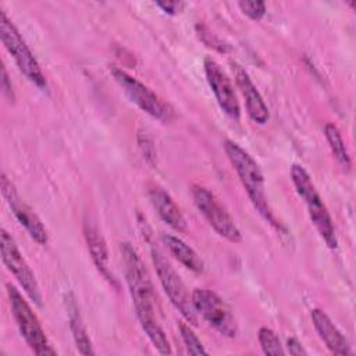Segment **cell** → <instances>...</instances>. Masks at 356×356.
Here are the masks:
<instances>
[{"mask_svg": "<svg viewBox=\"0 0 356 356\" xmlns=\"http://www.w3.org/2000/svg\"><path fill=\"white\" fill-rule=\"evenodd\" d=\"M120 250L124 263L125 281L138 321L153 346L161 355H170L171 345L157 318V298L149 271L138 252L128 242L121 243Z\"/></svg>", "mask_w": 356, "mask_h": 356, "instance_id": "cell-1", "label": "cell"}, {"mask_svg": "<svg viewBox=\"0 0 356 356\" xmlns=\"http://www.w3.org/2000/svg\"><path fill=\"white\" fill-rule=\"evenodd\" d=\"M224 152L235 170L249 200L257 213L275 229H282L281 224L275 218L266 195L264 175L257 161L236 142L227 139L224 142Z\"/></svg>", "mask_w": 356, "mask_h": 356, "instance_id": "cell-2", "label": "cell"}, {"mask_svg": "<svg viewBox=\"0 0 356 356\" xmlns=\"http://www.w3.org/2000/svg\"><path fill=\"white\" fill-rule=\"evenodd\" d=\"M291 179L296 189V193L305 202L309 217L313 225L316 227L318 235L323 238V241L330 249H337L338 239L331 214L327 206L324 204L321 196L318 195L309 172L300 164H293L291 167Z\"/></svg>", "mask_w": 356, "mask_h": 356, "instance_id": "cell-3", "label": "cell"}, {"mask_svg": "<svg viewBox=\"0 0 356 356\" xmlns=\"http://www.w3.org/2000/svg\"><path fill=\"white\" fill-rule=\"evenodd\" d=\"M6 288L13 317L15 320L21 337L31 348V350L39 356L57 355L56 349L49 342L39 318L36 317V314L33 313L22 293L11 284H7Z\"/></svg>", "mask_w": 356, "mask_h": 356, "instance_id": "cell-4", "label": "cell"}, {"mask_svg": "<svg viewBox=\"0 0 356 356\" xmlns=\"http://www.w3.org/2000/svg\"><path fill=\"white\" fill-rule=\"evenodd\" d=\"M0 36L6 50L14 58L21 74L40 90H47V79L40 68V64L28 47L17 26L3 10L0 13Z\"/></svg>", "mask_w": 356, "mask_h": 356, "instance_id": "cell-5", "label": "cell"}, {"mask_svg": "<svg viewBox=\"0 0 356 356\" xmlns=\"http://www.w3.org/2000/svg\"><path fill=\"white\" fill-rule=\"evenodd\" d=\"M150 257L156 268L159 281L170 302L189 324H197V316L192 305V296H189L184 281L170 264V261L165 259L163 252L153 243H150Z\"/></svg>", "mask_w": 356, "mask_h": 356, "instance_id": "cell-6", "label": "cell"}, {"mask_svg": "<svg viewBox=\"0 0 356 356\" xmlns=\"http://www.w3.org/2000/svg\"><path fill=\"white\" fill-rule=\"evenodd\" d=\"M110 72L114 81L127 95V97L142 111L161 122H170L174 118V108L159 95H156L149 86H146L120 67L113 65L110 68Z\"/></svg>", "mask_w": 356, "mask_h": 356, "instance_id": "cell-7", "label": "cell"}, {"mask_svg": "<svg viewBox=\"0 0 356 356\" xmlns=\"http://www.w3.org/2000/svg\"><path fill=\"white\" fill-rule=\"evenodd\" d=\"M191 195L199 213L220 236L232 243L242 241V234L234 218L210 189L202 185H192Z\"/></svg>", "mask_w": 356, "mask_h": 356, "instance_id": "cell-8", "label": "cell"}, {"mask_svg": "<svg viewBox=\"0 0 356 356\" xmlns=\"http://www.w3.org/2000/svg\"><path fill=\"white\" fill-rule=\"evenodd\" d=\"M192 305L196 314H200L217 332L227 338H235L238 334L236 320L229 306L213 291L196 288L192 292Z\"/></svg>", "mask_w": 356, "mask_h": 356, "instance_id": "cell-9", "label": "cell"}, {"mask_svg": "<svg viewBox=\"0 0 356 356\" xmlns=\"http://www.w3.org/2000/svg\"><path fill=\"white\" fill-rule=\"evenodd\" d=\"M0 248H1V260L7 267V270L18 281V284L21 285L26 296L38 307H42L43 306L42 292L35 278V274L32 273L31 267L28 266L26 260L19 252L14 238L4 228H1V234H0Z\"/></svg>", "mask_w": 356, "mask_h": 356, "instance_id": "cell-10", "label": "cell"}, {"mask_svg": "<svg viewBox=\"0 0 356 356\" xmlns=\"http://www.w3.org/2000/svg\"><path fill=\"white\" fill-rule=\"evenodd\" d=\"M203 68L206 81L214 93V97L220 106V108L232 120H239L241 117V107L231 82V78L222 70V67L213 58L204 57Z\"/></svg>", "mask_w": 356, "mask_h": 356, "instance_id": "cell-11", "label": "cell"}, {"mask_svg": "<svg viewBox=\"0 0 356 356\" xmlns=\"http://www.w3.org/2000/svg\"><path fill=\"white\" fill-rule=\"evenodd\" d=\"M1 195L6 199L13 214L15 216L18 222L25 228V231L29 234V236L36 243L46 245L49 236H47V231H46L44 225L42 224V221L36 216V213L24 202V199H21L14 184L8 179L6 172L1 174Z\"/></svg>", "mask_w": 356, "mask_h": 356, "instance_id": "cell-12", "label": "cell"}, {"mask_svg": "<svg viewBox=\"0 0 356 356\" xmlns=\"http://www.w3.org/2000/svg\"><path fill=\"white\" fill-rule=\"evenodd\" d=\"M234 76H235L236 86L245 100V107H246L248 115L250 117V120L253 122L264 125L270 118L268 107H267L263 96L257 90L256 85L253 83L252 78L238 64H234Z\"/></svg>", "mask_w": 356, "mask_h": 356, "instance_id": "cell-13", "label": "cell"}, {"mask_svg": "<svg viewBox=\"0 0 356 356\" xmlns=\"http://www.w3.org/2000/svg\"><path fill=\"white\" fill-rule=\"evenodd\" d=\"M310 317L316 332L318 334L320 339L325 343L330 352L341 356L352 355V349L348 339L324 310L313 309L310 312Z\"/></svg>", "mask_w": 356, "mask_h": 356, "instance_id": "cell-14", "label": "cell"}, {"mask_svg": "<svg viewBox=\"0 0 356 356\" xmlns=\"http://www.w3.org/2000/svg\"><path fill=\"white\" fill-rule=\"evenodd\" d=\"M147 197L159 214V217L172 229L182 232L186 229V220L181 211V209L177 206L174 199L170 196V193L163 189L159 185H150L147 188Z\"/></svg>", "mask_w": 356, "mask_h": 356, "instance_id": "cell-15", "label": "cell"}, {"mask_svg": "<svg viewBox=\"0 0 356 356\" xmlns=\"http://www.w3.org/2000/svg\"><path fill=\"white\" fill-rule=\"evenodd\" d=\"M83 236H85V241H86V245H88V250L90 253V257H92L96 268L99 270V273L111 285L118 288V281L115 280V277L113 275V273L108 267L107 243H106L102 232L96 227V224L92 222L88 218H85V221H83Z\"/></svg>", "mask_w": 356, "mask_h": 356, "instance_id": "cell-16", "label": "cell"}, {"mask_svg": "<svg viewBox=\"0 0 356 356\" xmlns=\"http://www.w3.org/2000/svg\"><path fill=\"white\" fill-rule=\"evenodd\" d=\"M65 309H67V316H68V325L75 342V346L78 352L83 356H90L95 355L92 341L88 335L86 325L82 320V316L79 313L78 305L75 302V298L72 293H68L65 296Z\"/></svg>", "mask_w": 356, "mask_h": 356, "instance_id": "cell-17", "label": "cell"}, {"mask_svg": "<svg viewBox=\"0 0 356 356\" xmlns=\"http://www.w3.org/2000/svg\"><path fill=\"white\" fill-rule=\"evenodd\" d=\"M161 241L165 245V248L168 249V252L171 253V256H174V259H177L184 267H186L191 271L197 273V274L203 273L204 263H203L202 257L195 252L193 248H191L188 243H185L181 238L168 235V234H163Z\"/></svg>", "mask_w": 356, "mask_h": 356, "instance_id": "cell-18", "label": "cell"}, {"mask_svg": "<svg viewBox=\"0 0 356 356\" xmlns=\"http://www.w3.org/2000/svg\"><path fill=\"white\" fill-rule=\"evenodd\" d=\"M324 136L327 139V143H328L331 153H332L334 159L337 160V163L343 170L349 171L352 167V160H350V154L348 152V147L345 145V140H343L342 134L338 129V127L332 122H327L324 125Z\"/></svg>", "mask_w": 356, "mask_h": 356, "instance_id": "cell-19", "label": "cell"}, {"mask_svg": "<svg viewBox=\"0 0 356 356\" xmlns=\"http://www.w3.org/2000/svg\"><path fill=\"white\" fill-rule=\"evenodd\" d=\"M257 339L259 343L261 346V350L266 355L270 356H282L285 355V349L280 341V338L277 337V334L268 328V327H260L257 331Z\"/></svg>", "mask_w": 356, "mask_h": 356, "instance_id": "cell-20", "label": "cell"}, {"mask_svg": "<svg viewBox=\"0 0 356 356\" xmlns=\"http://www.w3.org/2000/svg\"><path fill=\"white\" fill-rule=\"evenodd\" d=\"M179 334H181L182 342L189 355H207L209 353L189 324L179 323Z\"/></svg>", "mask_w": 356, "mask_h": 356, "instance_id": "cell-21", "label": "cell"}, {"mask_svg": "<svg viewBox=\"0 0 356 356\" xmlns=\"http://www.w3.org/2000/svg\"><path fill=\"white\" fill-rule=\"evenodd\" d=\"M238 7L241 11L248 15L253 21H260L266 14V3L264 1H239Z\"/></svg>", "mask_w": 356, "mask_h": 356, "instance_id": "cell-22", "label": "cell"}, {"mask_svg": "<svg viewBox=\"0 0 356 356\" xmlns=\"http://www.w3.org/2000/svg\"><path fill=\"white\" fill-rule=\"evenodd\" d=\"M196 29H197V35H199V38L202 39V40H206V36H209L211 40H207V42H204L207 46H210V47H214V49H217L218 51H225L227 49H225V44L217 38V36H214L213 33H210L207 29H206V26H203V25H197L196 26Z\"/></svg>", "mask_w": 356, "mask_h": 356, "instance_id": "cell-23", "label": "cell"}, {"mask_svg": "<svg viewBox=\"0 0 356 356\" xmlns=\"http://www.w3.org/2000/svg\"><path fill=\"white\" fill-rule=\"evenodd\" d=\"M1 89H3V95L8 99V102H14L15 100V90H14V85L11 82V78L7 72V68L3 65L1 67Z\"/></svg>", "mask_w": 356, "mask_h": 356, "instance_id": "cell-24", "label": "cell"}, {"mask_svg": "<svg viewBox=\"0 0 356 356\" xmlns=\"http://www.w3.org/2000/svg\"><path fill=\"white\" fill-rule=\"evenodd\" d=\"M156 6L160 7L164 13L174 15L182 10L184 3L182 1H156Z\"/></svg>", "mask_w": 356, "mask_h": 356, "instance_id": "cell-25", "label": "cell"}, {"mask_svg": "<svg viewBox=\"0 0 356 356\" xmlns=\"http://www.w3.org/2000/svg\"><path fill=\"white\" fill-rule=\"evenodd\" d=\"M286 348L291 355H307V350L303 348L300 341L296 337H289L286 341Z\"/></svg>", "mask_w": 356, "mask_h": 356, "instance_id": "cell-26", "label": "cell"}]
</instances>
